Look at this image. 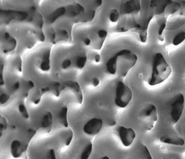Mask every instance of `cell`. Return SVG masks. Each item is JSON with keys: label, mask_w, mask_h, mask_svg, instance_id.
<instances>
[{"label": "cell", "mask_w": 185, "mask_h": 159, "mask_svg": "<svg viewBox=\"0 0 185 159\" xmlns=\"http://www.w3.org/2000/svg\"><path fill=\"white\" fill-rule=\"evenodd\" d=\"M38 12L46 25H52L63 18L71 19L76 23L87 22L92 16L82 7L80 0H40Z\"/></svg>", "instance_id": "cell-1"}, {"label": "cell", "mask_w": 185, "mask_h": 159, "mask_svg": "<svg viewBox=\"0 0 185 159\" xmlns=\"http://www.w3.org/2000/svg\"><path fill=\"white\" fill-rule=\"evenodd\" d=\"M4 24L17 41L18 46L15 53L21 55L27 49L45 41L42 30L43 23L33 20L13 19Z\"/></svg>", "instance_id": "cell-2"}, {"label": "cell", "mask_w": 185, "mask_h": 159, "mask_svg": "<svg viewBox=\"0 0 185 159\" xmlns=\"http://www.w3.org/2000/svg\"><path fill=\"white\" fill-rule=\"evenodd\" d=\"M138 60L137 54L132 51L123 49L118 51L107 60L105 69L111 75H118L124 78L135 66Z\"/></svg>", "instance_id": "cell-3"}, {"label": "cell", "mask_w": 185, "mask_h": 159, "mask_svg": "<svg viewBox=\"0 0 185 159\" xmlns=\"http://www.w3.org/2000/svg\"><path fill=\"white\" fill-rule=\"evenodd\" d=\"M40 0H1V12L26 15L35 20L42 19L38 12Z\"/></svg>", "instance_id": "cell-4"}, {"label": "cell", "mask_w": 185, "mask_h": 159, "mask_svg": "<svg viewBox=\"0 0 185 159\" xmlns=\"http://www.w3.org/2000/svg\"><path fill=\"white\" fill-rule=\"evenodd\" d=\"M172 69L163 55L157 53L154 57L152 73L148 80V83L151 86L161 84L170 77Z\"/></svg>", "instance_id": "cell-5"}, {"label": "cell", "mask_w": 185, "mask_h": 159, "mask_svg": "<svg viewBox=\"0 0 185 159\" xmlns=\"http://www.w3.org/2000/svg\"><path fill=\"white\" fill-rule=\"evenodd\" d=\"M139 120L145 131H151L154 128L158 120V112L156 106L149 103L139 113Z\"/></svg>", "instance_id": "cell-6"}, {"label": "cell", "mask_w": 185, "mask_h": 159, "mask_svg": "<svg viewBox=\"0 0 185 159\" xmlns=\"http://www.w3.org/2000/svg\"><path fill=\"white\" fill-rule=\"evenodd\" d=\"M132 99V92L130 87L122 81L118 82L115 96V104L120 108H125L129 105Z\"/></svg>", "instance_id": "cell-7"}, {"label": "cell", "mask_w": 185, "mask_h": 159, "mask_svg": "<svg viewBox=\"0 0 185 159\" xmlns=\"http://www.w3.org/2000/svg\"><path fill=\"white\" fill-rule=\"evenodd\" d=\"M185 96L182 93L175 95L170 106V113L172 124H176L180 119L185 108Z\"/></svg>", "instance_id": "cell-8"}, {"label": "cell", "mask_w": 185, "mask_h": 159, "mask_svg": "<svg viewBox=\"0 0 185 159\" xmlns=\"http://www.w3.org/2000/svg\"><path fill=\"white\" fill-rule=\"evenodd\" d=\"M117 133L122 145L125 147L131 146L136 138V133L131 127L119 126Z\"/></svg>", "instance_id": "cell-9"}, {"label": "cell", "mask_w": 185, "mask_h": 159, "mask_svg": "<svg viewBox=\"0 0 185 159\" xmlns=\"http://www.w3.org/2000/svg\"><path fill=\"white\" fill-rule=\"evenodd\" d=\"M103 126V120L97 118L89 120L84 125L83 131L89 136H95L101 131Z\"/></svg>", "instance_id": "cell-10"}, {"label": "cell", "mask_w": 185, "mask_h": 159, "mask_svg": "<svg viewBox=\"0 0 185 159\" xmlns=\"http://www.w3.org/2000/svg\"><path fill=\"white\" fill-rule=\"evenodd\" d=\"M160 142L168 145L185 148V138L175 135H164L160 138Z\"/></svg>", "instance_id": "cell-11"}, {"label": "cell", "mask_w": 185, "mask_h": 159, "mask_svg": "<svg viewBox=\"0 0 185 159\" xmlns=\"http://www.w3.org/2000/svg\"><path fill=\"white\" fill-rule=\"evenodd\" d=\"M92 144L91 142H89L84 147L82 152L80 158L83 159H88L92 154Z\"/></svg>", "instance_id": "cell-12"}, {"label": "cell", "mask_w": 185, "mask_h": 159, "mask_svg": "<svg viewBox=\"0 0 185 159\" xmlns=\"http://www.w3.org/2000/svg\"><path fill=\"white\" fill-rule=\"evenodd\" d=\"M185 40V32H180L178 34L172 41V44L175 46H178Z\"/></svg>", "instance_id": "cell-13"}, {"label": "cell", "mask_w": 185, "mask_h": 159, "mask_svg": "<svg viewBox=\"0 0 185 159\" xmlns=\"http://www.w3.org/2000/svg\"><path fill=\"white\" fill-rule=\"evenodd\" d=\"M140 153L142 158L145 159H152V156L150 153L149 149L147 146L144 145H142L140 147Z\"/></svg>", "instance_id": "cell-14"}, {"label": "cell", "mask_w": 185, "mask_h": 159, "mask_svg": "<svg viewBox=\"0 0 185 159\" xmlns=\"http://www.w3.org/2000/svg\"><path fill=\"white\" fill-rule=\"evenodd\" d=\"M90 83L92 86H94V87H96L99 85L100 83V80L98 77L94 76V77H92L90 80Z\"/></svg>", "instance_id": "cell-15"}]
</instances>
